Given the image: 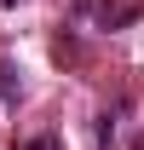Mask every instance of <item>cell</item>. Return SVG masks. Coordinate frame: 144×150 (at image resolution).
Wrapping results in <instances>:
<instances>
[{
    "label": "cell",
    "instance_id": "6da1fadb",
    "mask_svg": "<svg viewBox=\"0 0 144 150\" xmlns=\"http://www.w3.org/2000/svg\"><path fill=\"white\" fill-rule=\"evenodd\" d=\"M87 12L98 23H127V18H133V6H87Z\"/></svg>",
    "mask_w": 144,
    "mask_h": 150
},
{
    "label": "cell",
    "instance_id": "7a4b0ae2",
    "mask_svg": "<svg viewBox=\"0 0 144 150\" xmlns=\"http://www.w3.org/2000/svg\"><path fill=\"white\" fill-rule=\"evenodd\" d=\"M23 150H64V139H52V133H40V139H29Z\"/></svg>",
    "mask_w": 144,
    "mask_h": 150
},
{
    "label": "cell",
    "instance_id": "3957f363",
    "mask_svg": "<svg viewBox=\"0 0 144 150\" xmlns=\"http://www.w3.org/2000/svg\"><path fill=\"white\" fill-rule=\"evenodd\" d=\"M138 150H144V139H138Z\"/></svg>",
    "mask_w": 144,
    "mask_h": 150
}]
</instances>
